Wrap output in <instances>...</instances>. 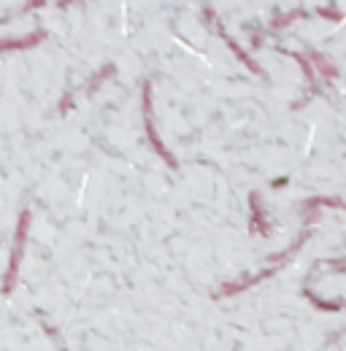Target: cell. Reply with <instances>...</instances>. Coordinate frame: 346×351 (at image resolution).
Wrapping results in <instances>:
<instances>
[{"label": "cell", "instance_id": "277c9868", "mask_svg": "<svg viewBox=\"0 0 346 351\" xmlns=\"http://www.w3.org/2000/svg\"><path fill=\"white\" fill-rule=\"evenodd\" d=\"M27 221H30V214H25V217H22V224H19V235H16V246H14V260H11V265H8V276H5V287H3V292H8V289L14 287V273H16V265H19V257H22Z\"/></svg>", "mask_w": 346, "mask_h": 351}, {"label": "cell", "instance_id": "9c48e42d", "mask_svg": "<svg viewBox=\"0 0 346 351\" xmlns=\"http://www.w3.org/2000/svg\"><path fill=\"white\" fill-rule=\"evenodd\" d=\"M298 16H305V11H303V8H298V11H292V14H284V16H279V19H273V27L279 30V27L290 25L292 19H298Z\"/></svg>", "mask_w": 346, "mask_h": 351}, {"label": "cell", "instance_id": "8992f818", "mask_svg": "<svg viewBox=\"0 0 346 351\" xmlns=\"http://www.w3.org/2000/svg\"><path fill=\"white\" fill-rule=\"evenodd\" d=\"M216 30H219V36L224 38V44H227L230 49H233V54H235V57H238V60H241V62H244V65H246V68H249L252 73H262V71H260L257 62H255V60H252V57H249V54H246V51H244L241 46L235 44V41H233V38H230V36H227L224 30H222V25H219V22H216Z\"/></svg>", "mask_w": 346, "mask_h": 351}, {"label": "cell", "instance_id": "30bf717a", "mask_svg": "<svg viewBox=\"0 0 346 351\" xmlns=\"http://www.w3.org/2000/svg\"><path fill=\"white\" fill-rule=\"evenodd\" d=\"M292 57L298 60V65H301L303 71H305V76H308V79L314 82V68H311V62H308V57H303V54H295V51H292Z\"/></svg>", "mask_w": 346, "mask_h": 351}, {"label": "cell", "instance_id": "ba28073f", "mask_svg": "<svg viewBox=\"0 0 346 351\" xmlns=\"http://www.w3.org/2000/svg\"><path fill=\"white\" fill-rule=\"evenodd\" d=\"M303 295H305V298H308L316 308H325V311H341V308H344V303H327V300H319L311 289H303Z\"/></svg>", "mask_w": 346, "mask_h": 351}, {"label": "cell", "instance_id": "5b68a950", "mask_svg": "<svg viewBox=\"0 0 346 351\" xmlns=\"http://www.w3.org/2000/svg\"><path fill=\"white\" fill-rule=\"evenodd\" d=\"M314 208H346V200H341V197H311V200L303 203V211H305L311 219L316 217Z\"/></svg>", "mask_w": 346, "mask_h": 351}, {"label": "cell", "instance_id": "3957f363", "mask_svg": "<svg viewBox=\"0 0 346 351\" xmlns=\"http://www.w3.org/2000/svg\"><path fill=\"white\" fill-rule=\"evenodd\" d=\"M276 273V267H268V270H262V273H255L252 278H244V281H230V284H224L222 289H219V298H233V295H238V292H246V289H252L255 284L260 281H265L268 276H273Z\"/></svg>", "mask_w": 346, "mask_h": 351}, {"label": "cell", "instance_id": "52a82bcc", "mask_svg": "<svg viewBox=\"0 0 346 351\" xmlns=\"http://www.w3.org/2000/svg\"><path fill=\"white\" fill-rule=\"evenodd\" d=\"M308 57H311L308 62H314V65L319 68V73H325L327 79H336V76H338V71H336V65H333V62H330V60H327L325 54H319V51H311Z\"/></svg>", "mask_w": 346, "mask_h": 351}, {"label": "cell", "instance_id": "7a4b0ae2", "mask_svg": "<svg viewBox=\"0 0 346 351\" xmlns=\"http://www.w3.org/2000/svg\"><path fill=\"white\" fill-rule=\"evenodd\" d=\"M249 208H252V219H249V230H252V235H262V238H268V235H270V224H268V219H265V211H262V203H260L257 192H252V195H249Z\"/></svg>", "mask_w": 346, "mask_h": 351}, {"label": "cell", "instance_id": "6da1fadb", "mask_svg": "<svg viewBox=\"0 0 346 351\" xmlns=\"http://www.w3.org/2000/svg\"><path fill=\"white\" fill-rule=\"evenodd\" d=\"M143 125H146V135H149V141H152V149L171 165V168H178V162H176V157H173L171 152L165 149V143L160 141V135H157V128H154V106H152V82H146L143 84Z\"/></svg>", "mask_w": 346, "mask_h": 351}]
</instances>
